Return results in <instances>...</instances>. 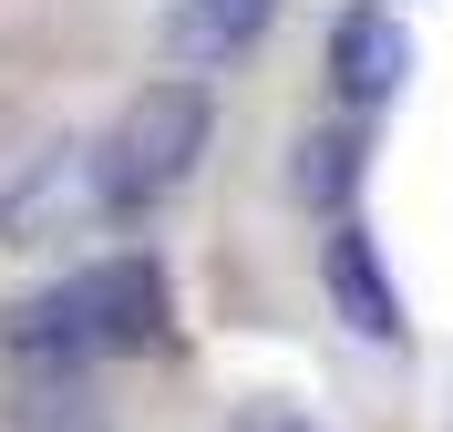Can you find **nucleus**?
<instances>
[{
	"instance_id": "nucleus-1",
	"label": "nucleus",
	"mask_w": 453,
	"mask_h": 432,
	"mask_svg": "<svg viewBox=\"0 0 453 432\" xmlns=\"http://www.w3.org/2000/svg\"><path fill=\"white\" fill-rule=\"evenodd\" d=\"M155 340H165V268L155 258H104V268L11 309V350L52 360V371L104 360V350H155Z\"/></svg>"
},
{
	"instance_id": "nucleus-2",
	"label": "nucleus",
	"mask_w": 453,
	"mask_h": 432,
	"mask_svg": "<svg viewBox=\"0 0 453 432\" xmlns=\"http://www.w3.org/2000/svg\"><path fill=\"white\" fill-rule=\"evenodd\" d=\"M206 134H217V103H206V83H144L134 103H124V124L93 144V175H104V216H134V206L175 196V186L196 175Z\"/></svg>"
},
{
	"instance_id": "nucleus-3",
	"label": "nucleus",
	"mask_w": 453,
	"mask_h": 432,
	"mask_svg": "<svg viewBox=\"0 0 453 432\" xmlns=\"http://www.w3.org/2000/svg\"><path fill=\"white\" fill-rule=\"evenodd\" d=\"M104 216V175H93V144H52L42 165L11 186V206H0V237L11 247H42V237H73Z\"/></svg>"
},
{
	"instance_id": "nucleus-4",
	"label": "nucleus",
	"mask_w": 453,
	"mask_h": 432,
	"mask_svg": "<svg viewBox=\"0 0 453 432\" xmlns=\"http://www.w3.org/2000/svg\"><path fill=\"white\" fill-rule=\"evenodd\" d=\"M330 83H340V103H392V93L412 83V31L381 11V0L340 11V31H330Z\"/></svg>"
},
{
	"instance_id": "nucleus-5",
	"label": "nucleus",
	"mask_w": 453,
	"mask_h": 432,
	"mask_svg": "<svg viewBox=\"0 0 453 432\" xmlns=\"http://www.w3.org/2000/svg\"><path fill=\"white\" fill-rule=\"evenodd\" d=\"M319 278H330V299H340V319L361 330V340H402L412 319H402V288L381 278V258H371V237L340 216L330 227V247H319Z\"/></svg>"
},
{
	"instance_id": "nucleus-6",
	"label": "nucleus",
	"mask_w": 453,
	"mask_h": 432,
	"mask_svg": "<svg viewBox=\"0 0 453 432\" xmlns=\"http://www.w3.org/2000/svg\"><path fill=\"white\" fill-rule=\"evenodd\" d=\"M268 21H279V0H175V11H165V42L186 62H226V52H248Z\"/></svg>"
},
{
	"instance_id": "nucleus-7",
	"label": "nucleus",
	"mask_w": 453,
	"mask_h": 432,
	"mask_svg": "<svg viewBox=\"0 0 453 432\" xmlns=\"http://www.w3.org/2000/svg\"><path fill=\"white\" fill-rule=\"evenodd\" d=\"M350 186H361V134H310V144H299V165H288V196H299V206L340 216Z\"/></svg>"
},
{
	"instance_id": "nucleus-8",
	"label": "nucleus",
	"mask_w": 453,
	"mask_h": 432,
	"mask_svg": "<svg viewBox=\"0 0 453 432\" xmlns=\"http://www.w3.org/2000/svg\"><path fill=\"white\" fill-rule=\"evenodd\" d=\"M237 432H310V422H299L288 402H248V412H237Z\"/></svg>"
}]
</instances>
